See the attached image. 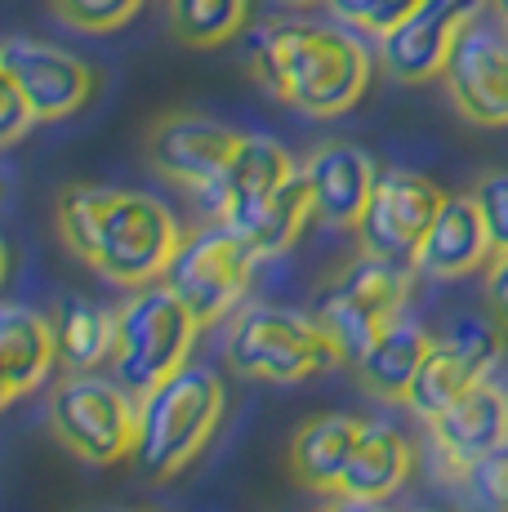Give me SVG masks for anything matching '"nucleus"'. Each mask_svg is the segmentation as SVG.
I'll list each match as a JSON object with an SVG mask.
<instances>
[{
  "instance_id": "20e7f679",
  "label": "nucleus",
  "mask_w": 508,
  "mask_h": 512,
  "mask_svg": "<svg viewBox=\"0 0 508 512\" xmlns=\"http://www.w3.org/2000/svg\"><path fill=\"white\" fill-rule=\"evenodd\" d=\"M223 357L241 379L254 383H304L339 366V348L317 317L272 303H246L232 317Z\"/></svg>"
},
{
  "instance_id": "f03ea898",
  "label": "nucleus",
  "mask_w": 508,
  "mask_h": 512,
  "mask_svg": "<svg viewBox=\"0 0 508 512\" xmlns=\"http://www.w3.org/2000/svg\"><path fill=\"white\" fill-rule=\"evenodd\" d=\"M250 72L295 112L344 116L370 90V49L344 27L272 18L250 32Z\"/></svg>"
},
{
  "instance_id": "72a5a7b5",
  "label": "nucleus",
  "mask_w": 508,
  "mask_h": 512,
  "mask_svg": "<svg viewBox=\"0 0 508 512\" xmlns=\"http://www.w3.org/2000/svg\"><path fill=\"white\" fill-rule=\"evenodd\" d=\"M277 5H290V9H308V5H317V0H277Z\"/></svg>"
},
{
  "instance_id": "f8f14e48",
  "label": "nucleus",
  "mask_w": 508,
  "mask_h": 512,
  "mask_svg": "<svg viewBox=\"0 0 508 512\" xmlns=\"http://www.w3.org/2000/svg\"><path fill=\"white\" fill-rule=\"evenodd\" d=\"M442 81L464 121L486 125V130L508 125V36L500 32V23L473 18L459 32Z\"/></svg>"
},
{
  "instance_id": "5701e85b",
  "label": "nucleus",
  "mask_w": 508,
  "mask_h": 512,
  "mask_svg": "<svg viewBox=\"0 0 508 512\" xmlns=\"http://www.w3.org/2000/svg\"><path fill=\"white\" fill-rule=\"evenodd\" d=\"M482 379H486V370L477 366L473 357H464L455 343L437 339L433 352L424 357V366H419L415 383H410V392H406L402 406L410 410V415H419V419L428 423L433 415H442L446 406H455V401L464 397L468 388H477Z\"/></svg>"
},
{
  "instance_id": "2f4dec72",
  "label": "nucleus",
  "mask_w": 508,
  "mask_h": 512,
  "mask_svg": "<svg viewBox=\"0 0 508 512\" xmlns=\"http://www.w3.org/2000/svg\"><path fill=\"white\" fill-rule=\"evenodd\" d=\"M326 512H384L370 499H348V495H335V504H326Z\"/></svg>"
},
{
  "instance_id": "ddd939ff",
  "label": "nucleus",
  "mask_w": 508,
  "mask_h": 512,
  "mask_svg": "<svg viewBox=\"0 0 508 512\" xmlns=\"http://www.w3.org/2000/svg\"><path fill=\"white\" fill-rule=\"evenodd\" d=\"M0 76H9L27 94V103L36 107L41 121L76 116L99 90L94 67H85L81 58L58 45L32 41V36H9L0 45Z\"/></svg>"
},
{
  "instance_id": "423d86ee",
  "label": "nucleus",
  "mask_w": 508,
  "mask_h": 512,
  "mask_svg": "<svg viewBox=\"0 0 508 512\" xmlns=\"http://www.w3.org/2000/svg\"><path fill=\"white\" fill-rule=\"evenodd\" d=\"M201 321L165 281L130 290V299L116 308V352L112 379L130 392H148L161 379L188 366V352L197 343Z\"/></svg>"
},
{
  "instance_id": "6ab92c4d",
  "label": "nucleus",
  "mask_w": 508,
  "mask_h": 512,
  "mask_svg": "<svg viewBox=\"0 0 508 512\" xmlns=\"http://www.w3.org/2000/svg\"><path fill=\"white\" fill-rule=\"evenodd\" d=\"M410 468H415V446H410L406 432L393 428V423H366L335 495L384 504L388 495H397L406 486Z\"/></svg>"
},
{
  "instance_id": "4be33fe9",
  "label": "nucleus",
  "mask_w": 508,
  "mask_h": 512,
  "mask_svg": "<svg viewBox=\"0 0 508 512\" xmlns=\"http://www.w3.org/2000/svg\"><path fill=\"white\" fill-rule=\"evenodd\" d=\"M312 219H317V210H312L308 179H304V170H299L295 179L281 187V192H272L268 201H259L254 210L228 219V228L237 232L259 259H272V254L290 250V245L304 236V228Z\"/></svg>"
},
{
  "instance_id": "c85d7f7f",
  "label": "nucleus",
  "mask_w": 508,
  "mask_h": 512,
  "mask_svg": "<svg viewBox=\"0 0 508 512\" xmlns=\"http://www.w3.org/2000/svg\"><path fill=\"white\" fill-rule=\"evenodd\" d=\"M473 196H477V210H482L486 228H491L495 250H504L508 245V170L482 174L473 187Z\"/></svg>"
},
{
  "instance_id": "cd10ccee",
  "label": "nucleus",
  "mask_w": 508,
  "mask_h": 512,
  "mask_svg": "<svg viewBox=\"0 0 508 512\" xmlns=\"http://www.w3.org/2000/svg\"><path fill=\"white\" fill-rule=\"evenodd\" d=\"M459 481H464V495L482 512H508V446L477 459L473 468H464Z\"/></svg>"
},
{
  "instance_id": "0eeeda50",
  "label": "nucleus",
  "mask_w": 508,
  "mask_h": 512,
  "mask_svg": "<svg viewBox=\"0 0 508 512\" xmlns=\"http://www.w3.org/2000/svg\"><path fill=\"white\" fill-rule=\"evenodd\" d=\"M54 437L85 464H121L139 450V401L125 383H112L94 370H72L50 392Z\"/></svg>"
},
{
  "instance_id": "7ed1b4c3",
  "label": "nucleus",
  "mask_w": 508,
  "mask_h": 512,
  "mask_svg": "<svg viewBox=\"0 0 508 512\" xmlns=\"http://www.w3.org/2000/svg\"><path fill=\"white\" fill-rule=\"evenodd\" d=\"M223 383L205 366H183L139 401V450L134 464L148 481L179 477L210 446L223 419Z\"/></svg>"
},
{
  "instance_id": "9d476101",
  "label": "nucleus",
  "mask_w": 508,
  "mask_h": 512,
  "mask_svg": "<svg viewBox=\"0 0 508 512\" xmlns=\"http://www.w3.org/2000/svg\"><path fill=\"white\" fill-rule=\"evenodd\" d=\"M446 196L451 192H442L433 179L415 170H379L370 205L357 223L361 250L388 263H415V250L442 214Z\"/></svg>"
},
{
  "instance_id": "b1692460",
  "label": "nucleus",
  "mask_w": 508,
  "mask_h": 512,
  "mask_svg": "<svg viewBox=\"0 0 508 512\" xmlns=\"http://www.w3.org/2000/svg\"><path fill=\"white\" fill-rule=\"evenodd\" d=\"M58 330V361L67 370H99L112 366L116 352V312H103L99 303L72 299L54 317Z\"/></svg>"
},
{
  "instance_id": "6e6552de",
  "label": "nucleus",
  "mask_w": 508,
  "mask_h": 512,
  "mask_svg": "<svg viewBox=\"0 0 508 512\" xmlns=\"http://www.w3.org/2000/svg\"><path fill=\"white\" fill-rule=\"evenodd\" d=\"M254 263H259V254L228 223L214 219L183 236L179 254H174L170 272H165V285L188 303L201 326H214L232 308H241Z\"/></svg>"
},
{
  "instance_id": "f704fd0d",
  "label": "nucleus",
  "mask_w": 508,
  "mask_h": 512,
  "mask_svg": "<svg viewBox=\"0 0 508 512\" xmlns=\"http://www.w3.org/2000/svg\"><path fill=\"white\" fill-rule=\"evenodd\" d=\"M415 512H419V508H415Z\"/></svg>"
},
{
  "instance_id": "1a4fd4ad",
  "label": "nucleus",
  "mask_w": 508,
  "mask_h": 512,
  "mask_svg": "<svg viewBox=\"0 0 508 512\" xmlns=\"http://www.w3.org/2000/svg\"><path fill=\"white\" fill-rule=\"evenodd\" d=\"M241 147V134L210 121L201 112H165L148 130V161L161 179L179 183L201 205L214 201L232 156Z\"/></svg>"
},
{
  "instance_id": "dca6fc26",
  "label": "nucleus",
  "mask_w": 508,
  "mask_h": 512,
  "mask_svg": "<svg viewBox=\"0 0 508 512\" xmlns=\"http://www.w3.org/2000/svg\"><path fill=\"white\" fill-rule=\"evenodd\" d=\"M491 254H495V241H491V228H486L482 210H477V196L455 192V196H446L442 214L433 219V228H428L424 245L415 250L410 268H415L419 277L455 281V277L477 272L482 263H491Z\"/></svg>"
},
{
  "instance_id": "393cba45",
  "label": "nucleus",
  "mask_w": 508,
  "mask_h": 512,
  "mask_svg": "<svg viewBox=\"0 0 508 512\" xmlns=\"http://www.w3.org/2000/svg\"><path fill=\"white\" fill-rule=\"evenodd\" d=\"M250 23V0H170V32L192 49H214L241 36Z\"/></svg>"
},
{
  "instance_id": "7c9ffc66",
  "label": "nucleus",
  "mask_w": 508,
  "mask_h": 512,
  "mask_svg": "<svg viewBox=\"0 0 508 512\" xmlns=\"http://www.w3.org/2000/svg\"><path fill=\"white\" fill-rule=\"evenodd\" d=\"M486 303H491V312L508 326V245L495 250L491 263H486Z\"/></svg>"
},
{
  "instance_id": "a878e982",
  "label": "nucleus",
  "mask_w": 508,
  "mask_h": 512,
  "mask_svg": "<svg viewBox=\"0 0 508 512\" xmlns=\"http://www.w3.org/2000/svg\"><path fill=\"white\" fill-rule=\"evenodd\" d=\"M326 9L348 23L353 32H370V36H388L397 23H406L419 9V0H326Z\"/></svg>"
},
{
  "instance_id": "aec40b11",
  "label": "nucleus",
  "mask_w": 508,
  "mask_h": 512,
  "mask_svg": "<svg viewBox=\"0 0 508 512\" xmlns=\"http://www.w3.org/2000/svg\"><path fill=\"white\" fill-rule=\"evenodd\" d=\"M361 432H366L361 415H317L299 423L295 441H290V477L308 490H330L335 495Z\"/></svg>"
},
{
  "instance_id": "4468645a",
  "label": "nucleus",
  "mask_w": 508,
  "mask_h": 512,
  "mask_svg": "<svg viewBox=\"0 0 508 512\" xmlns=\"http://www.w3.org/2000/svg\"><path fill=\"white\" fill-rule=\"evenodd\" d=\"M428 437H433V450L442 455V464L459 477L477 459L508 446V397L482 379L455 406H446L442 415L428 419Z\"/></svg>"
},
{
  "instance_id": "39448f33",
  "label": "nucleus",
  "mask_w": 508,
  "mask_h": 512,
  "mask_svg": "<svg viewBox=\"0 0 508 512\" xmlns=\"http://www.w3.org/2000/svg\"><path fill=\"white\" fill-rule=\"evenodd\" d=\"M410 281H415L410 263H388V259H375V254L361 250L353 263H344V268L317 290L312 317L335 339L344 366H357L361 352L384 330H393L397 321H402V308L410 299Z\"/></svg>"
},
{
  "instance_id": "f257e3e1",
  "label": "nucleus",
  "mask_w": 508,
  "mask_h": 512,
  "mask_svg": "<svg viewBox=\"0 0 508 512\" xmlns=\"http://www.w3.org/2000/svg\"><path fill=\"white\" fill-rule=\"evenodd\" d=\"M54 223L76 259L125 290L165 281L183 236H188L179 232L174 214L156 196L103 183L63 187L54 201Z\"/></svg>"
},
{
  "instance_id": "f3484780",
  "label": "nucleus",
  "mask_w": 508,
  "mask_h": 512,
  "mask_svg": "<svg viewBox=\"0 0 508 512\" xmlns=\"http://www.w3.org/2000/svg\"><path fill=\"white\" fill-rule=\"evenodd\" d=\"M299 170H304V165H299L277 139L241 134L237 156H232L228 174H223L219 192H214V201L205 205V210H210L219 223H228V219H237V214L254 210L259 201H268L272 192H281Z\"/></svg>"
},
{
  "instance_id": "2eb2a0df",
  "label": "nucleus",
  "mask_w": 508,
  "mask_h": 512,
  "mask_svg": "<svg viewBox=\"0 0 508 512\" xmlns=\"http://www.w3.org/2000/svg\"><path fill=\"white\" fill-rule=\"evenodd\" d=\"M304 179L312 192L317 223L326 228H357L375 192V161L357 143H321L304 161Z\"/></svg>"
},
{
  "instance_id": "bb28decb",
  "label": "nucleus",
  "mask_w": 508,
  "mask_h": 512,
  "mask_svg": "<svg viewBox=\"0 0 508 512\" xmlns=\"http://www.w3.org/2000/svg\"><path fill=\"white\" fill-rule=\"evenodd\" d=\"M58 18L76 32H116L143 9V0H54Z\"/></svg>"
},
{
  "instance_id": "a211bd4d",
  "label": "nucleus",
  "mask_w": 508,
  "mask_h": 512,
  "mask_svg": "<svg viewBox=\"0 0 508 512\" xmlns=\"http://www.w3.org/2000/svg\"><path fill=\"white\" fill-rule=\"evenodd\" d=\"M58 361V330L45 312L23 308V303H5L0 308V406H14L23 392L45 383V374Z\"/></svg>"
},
{
  "instance_id": "9b49d317",
  "label": "nucleus",
  "mask_w": 508,
  "mask_h": 512,
  "mask_svg": "<svg viewBox=\"0 0 508 512\" xmlns=\"http://www.w3.org/2000/svg\"><path fill=\"white\" fill-rule=\"evenodd\" d=\"M491 0H419V9L397 23L388 36H379V58H384L388 76L402 85H424L446 72L451 49L473 18Z\"/></svg>"
},
{
  "instance_id": "473e14b6",
  "label": "nucleus",
  "mask_w": 508,
  "mask_h": 512,
  "mask_svg": "<svg viewBox=\"0 0 508 512\" xmlns=\"http://www.w3.org/2000/svg\"><path fill=\"white\" fill-rule=\"evenodd\" d=\"M491 14H495V23H500V32L508 36V0H491Z\"/></svg>"
},
{
  "instance_id": "c756f323",
  "label": "nucleus",
  "mask_w": 508,
  "mask_h": 512,
  "mask_svg": "<svg viewBox=\"0 0 508 512\" xmlns=\"http://www.w3.org/2000/svg\"><path fill=\"white\" fill-rule=\"evenodd\" d=\"M36 121H41V116H36V107L27 103V94L18 90L9 76H0V143L5 147L18 143Z\"/></svg>"
},
{
  "instance_id": "412c9836",
  "label": "nucleus",
  "mask_w": 508,
  "mask_h": 512,
  "mask_svg": "<svg viewBox=\"0 0 508 512\" xmlns=\"http://www.w3.org/2000/svg\"><path fill=\"white\" fill-rule=\"evenodd\" d=\"M433 343L437 339L424 326H415V321H397L393 330H384L357 357V366H353L357 383L370 392V397L397 401V406H402L410 383H415V374H419V366H424V357L433 352Z\"/></svg>"
}]
</instances>
